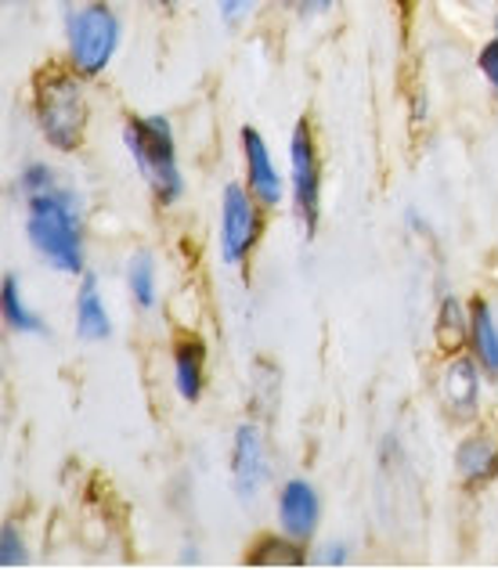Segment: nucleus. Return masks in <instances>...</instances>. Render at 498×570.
<instances>
[{"label": "nucleus", "mask_w": 498, "mask_h": 570, "mask_svg": "<svg viewBox=\"0 0 498 570\" xmlns=\"http://www.w3.org/2000/svg\"><path fill=\"white\" fill-rule=\"evenodd\" d=\"M470 340V318L462 314V304L456 296H445L441 314H437V343L445 351H459Z\"/></svg>", "instance_id": "obj_16"}, {"label": "nucleus", "mask_w": 498, "mask_h": 570, "mask_svg": "<svg viewBox=\"0 0 498 570\" xmlns=\"http://www.w3.org/2000/svg\"><path fill=\"white\" fill-rule=\"evenodd\" d=\"M332 4H336V0H300V11H304V14H322Z\"/></svg>", "instance_id": "obj_24"}, {"label": "nucleus", "mask_w": 498, "mask_h": 570, "mask_svg": "<svg viewBox=\"0 0 498 570\" xmlns=\"http://www.w3.org/2000/svg\"><path fill=\"white\" fill-rule=\"evenodd\" d=\"M401 4H409V0H401Z\"/></svg>", "instance_id": "obj_27"}, {"label": "nucleus", "mask_w": 498, "mask_h": 570, "mask_svg": "<svg viewBox=\"0 0 498 570\" xmlns=\"http://www.w3.org/2000/svg\"><path fill=\"white\" fill-rule=\"evenodd\" d=\"M48 188H51V170L43 167V163H33V167L22 170V177H19V191L22 195H29V199H33V195L48 191Z\"/></svg>", "instance_id": "obj_20"}, {"label": "nucleus", "mask_w": 498, "mask_h": 570, "mask_svg": "<svg viewBox=\"0 0 498 570\" xmlns=\"http://www.w3.org/2000/svg\"><path fill=\"white\" fill-rule=\"evenodd\" d=\"M322 563H329V567H343V563H346V546H343V542L325 546V549H322Z\"/></svg>", "instance_id": "obj_23"}, {"label": "nucleus", "mask_w": 498, "mask_h": 570, "mask_svg": "<svg viewBox=\"0 0 498 570\" xmlns=\"http://www.w3.org/2000/svg\"><path fill=\"white\" fill-rule=\"evenodd\" d=\"M441 390H445V404L451 409V415L456 419L473 415L477 397H480V376H477V365L470 362V357H459V362L445 372Z\"/></svg>", "instance_id": "obj_10"}, {"label": "nucleus", "mask_w": 498, "mask_h": 570, "mask_svg": "<svg viewBox=\"0 0 498 570\" xmlns=\"http://www.w3.org/2000/svg\"><path fill=\"white\" fill-rule=\"evenodd\" d=\"M22 563H26V546L19 531L8 523V528L0 531V567H22Z\"/></svg>", "instance_id": "obj_19"}, {"label": "nucleus", "mask_w": 498, "mask_h": 570, "mask_svg": "<svg viewBox=\"0 0 498 570\" xmlns=\"http://www.w3.org/2000/svg\"><path fill=\"white\" fill-rule=\"evenodd\" d=\"M456 470L466 484H485L498 476V444L491 438H466L456 452Z\"/></svg>", "instance_id": "obj_11"}, {"label": "nucleus", "mask_w": 498, "mask_h": 570, "mask_svg": "<svg viewBox=\"0 0 498 570\" xmlns=\"http://www.w3.org/2000/svg\"><path fill=\"white\" fill-rule=\"evenodd\" d=\"M290 163H293V203L300 220L307 224V232L319 228L322 214V163L314 153V138L307 124H296L290 138Z\"/></svg>", "instance_id": "obj_5"}, {"label": "nucleus", "mask_w": 498, "mask_h": 570, "mask_svg": "<svg viewBox=\"0 0 498 570\" xmlns=\"http://www.w3.org/2000/svg\"><path fill=\"white\" fill-rule=\"evenodd\" d=\"M261 235V214H256L253 191L228 185L221 203V253L228 264H243Z\"/></svg>", "instance_id": "obj_6"}, {"label": "nucleus", "mask_w": 498, "mask_h": 570, "mask_svg": "<svg viewBox=\"0 0 498 570\" xmlns=\"http://www.w3.org/2000/svg\"><path fill=\"white\" fill-rule=\"evenodd\" d=\"M243 148H246V174H250V191L261 206H279L282 203V177L275 159L267 153V141L253 127L243 130Z\"/></svg>", "instance_id": "obj_9"}, {"label": "nucleus", "mask_w": 498, "mask_h": 570, "mask_svg": "<svg viewBox=\"0 0 498 570\" xmlns=\"http://www.w3.org/2000/svg\"><path fill=\"white\" fill-rule=\"evenodd\" d=\"M480 72H485L488 83L495 87V95H498V37L488 43L485 51H480Z\"/></svg>", "instance_id": "obj_21"}, {"label": "nucleus", "mask_w": 498, "mask_h": 570, "mask_svg": "<svg viewBox=\"0 0 498 570\" xmlns=\"http://www.w3.org/2000/svg\"><path fill=\"white\" fill-rule=\"evenodd\" d=\"M127 148L134 163H138L141 177L148 188L156 191L163 206H170L185 191V177L177 170V148H174V130L170 119L148 116V119H130L127 124Z\"/></svg>", "instance_id": "obj_2"}, {"label": "nucleus", "mask_w": 498, "mask_h": 570, "mask_svg": "<svg viewBox=\"0 0 498 570\" xmlns=\"http://www.w3.org/2000/svg\"><path fill=\"white\" fill-rule=\"evenodd\" d=\"M470 340L473 351L480 357V365L498 376V325L491 318L488 304H473V318H470Z\"/></svg>", "instance_id": "obj_14"}, {"label": "nucleus", "mask_w": 498, "mask_h": 570, "mask_svg": "<svg viewBox=\"0 0 498 570\" xmlns=\"http://www.w3.org/2000/svg\"><path fill=\"white\" fill-rule=\"evenodd\" d=\"M232 473H235V491L243 499H256V491L267 480V455H264V433L261 426H238L235 430V448H232Z\"/></svg>", "instance_id": "obj_7"}, {"label": "nucleus", "mask_w": 498, "mask_h": 570, "mask_svg": "<svg viewBox=\"0 0 498 570\" xmlns=\"http://www.w3.org/2000/svg\"><path fill=\"white\" fill-rule=\"evenodd\" d=\"M319 517H322L319 491H314L307 480H290V484L282 488V499H279L282 531L290 538H311L314 528H319Z\"/></svg>", "instance_id": "obj_8"}, {"label": "nucleus", "mask_w": 498, "mask_h": 570, "mask_svg": "<svg viewBox=\"0 0 498 570\" xmlns=\"http://www.w3.org/2000/svg\"><path fill=\"white\" fill-rule=\"evenodd\" d=\"M253 567H300L304 563V552H300L296 538H267V542H261L253 549L250 557Z\"/></svg>", "instance_id": "obj_18"}, {"label": "nucleus", "mask_w": 498, "mask_h": 570, "mask_svg": "<svg viewBox=\"0 0 498 570\" xmlns=\"http://www.w3.org/2000/svg\"><path fill=\"white\" fill-rule=\"evenodd\" d=\"M37 124L43 141L58 153H69L77 148L84 138V124H87V105L80 83L69 77V72H51L43 77L37 87Z\"/></svg>", "instance_id": "obj_3"}, {"label": "nucleus", "mask_w": 498, "mask_h": 570, "mask_svg": "<svg viewBox=\"0 0 498 570\" xmlns=\"http://www.w3.org/2000/svg\"><path fill=\"white\" fill-rule=\"evenodd\" d=\"M203 362H206V351L203 343H177L174 351V386L177 394L185 401H199L203 394Z\"/></svg>", "instance_id": "obj_13"}, {"label": "nucleus", "mask_w": 498, "mask_h": 570, "mask_svg": "<svg viewBox=\"0 0 498 570\" xmlns=\"http://www.w3.org/2000/svg\"><path fill=\"white\" fill-rule=\"evenodd\" d=\"M116 43L119 19L105 4H87L69 19V55L84 77H98L113 62Z\"/></svg>", "instance_id": "obj_4"}, {"label": "nucleus", "mask_w": 498, "mask_h": 570, "mask_svg": "<svg viewBox=\"0 0 498 570\" xmlns=\"http://www.w3.org/2000/svg\"><path fill=\"white\" fill-rule=\"evenodd\" d=\"M153 4H159V8H174L177 0H153Z\"/></svg>", "instance_id": "obj_25"}, {"label": "nucleus", "mask_w": 498, "mask_h": 570, "mask_svg": "<svg viewBox=\"0 0 498 570\" xmlns=\"http://www.w3.org/2000/svg\"><path fill=\"white\" fill-rule=\"evenodd\" d=\"M127 285H130L134 304H138L141 311H153L156 307V261L148 257V253H138V257L130 261Z\"/></svg>", "instance_id": "obj_17"}, {"label": "nucleus", "mask_w": 498, "mask_h": 570, "mask_svg": "<svg viewBox=\"0 0 498 570\" xmlns=\"http://www.w3.org/2000/svg\"><path fill=\"white\" fill-rule=\"evenodd\" d=\"M495 37H498V19H495Z\"/></svg>", "instance_id": "obj_26"}, {"label": "nucleus", "mask_w": 498, "mask_h": 570, "mask_svg": "<svg viewBox=\"0 0 498 570\" xmlns=\"http://www.w3.org/2000/svg\"><path fill=\"white\" fill-rule=\"evenodd\" d=\"M217 4H221V14H224V22H228V26H235V22H243L246 14L253 11V4H256V0H217Z\"/></svg>", "instance_id": "obj_22"}, {"label": "nucleus", "mask_w": 498, "mask_h": 570, "mask_svg": "<svg viewBox=\"0 0 498 570\" xmlns=\"http://www.w3.org/2000/svg\"><path fill=\"white\" fill-rule=\"evenodd\" d=\"M77 328L84 340H109L113 333V322H109V311L101 304V293H98V278L87 275L80 285V296H77Z\"/></svg>", "instance_id": "obj_12"}, {"label": "nucleus", "mask_w": 498, "mask_h": 570, "mask_svg": "<svg viewBox=\"0 0 498 570\" xmlns=\"http://www.w3.org/2000/svg\"><path fill=\"white\" fill-rule=\"evenodd\" d=\"M29 243L43 261L66 275L84 272V235H80V217L72 206V195L62 188H48L29 199V217H26Z\"/></svg>", "instance_id": "obj_1"}, {"label": "nucleus", "mask_w": 498, "mask_h": 570, "mask_svg": "<svg viewBox=\"0 0 498 570\" xmlns=\"http://www.w3.org/2000/svg\"><path fill=\"white\" fill-rule=\"evenodd\" d=\"M0 307H4V322L14 333H43L40 314H33L26 307V299L19 293V278H4V289H0Z\"/></svg>", "instance_id": "obj_15"}]
</instances>
